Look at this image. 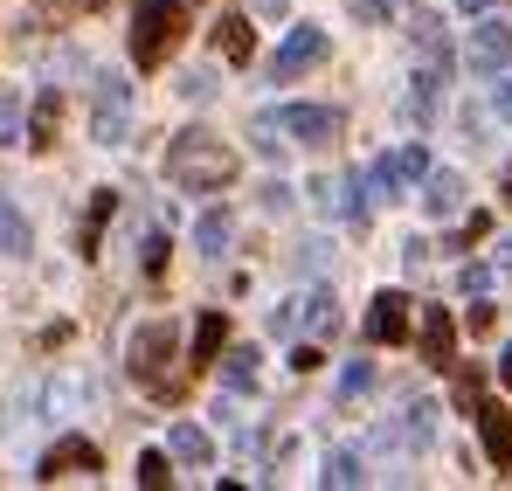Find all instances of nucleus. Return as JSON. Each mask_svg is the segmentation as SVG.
<instances>
[{"label":"nucleus","instance_id":"4c0bfd02","mask_svg":"<svg viewBox=\"0 0 512 491\" xmlns=\"http://www.w3.org/2000/svg\"><path fill=\"white\" fill-rule=\"evenodd\" d=\"M42 7H77V0H42Z\"/></svg>","mask_w":512,"mask_h":491},{"label":"nucleus","instance_id":"72a5a7b5","mask_svg":"<svg viewBox=\"0 0 512 491\" xmlns=\"http://www.w3.org/2000/svg\"><path fill=\"white\" fill-rule=\"evenodd\" d=\"M499 118H512V77L499 83Z\"/></svg>","mask_w":512,"mask_h":491},{"label":"nucleus","instance_id":"4be33fe9","mask_svg":"<svg viewBox=\"0 0 512 491\" xmlns=\"http://www.w3.org/2000/svg\"><path fill=\"white\" fill-rule=\"evenodd\" d=\"M367 388H374V367H367V360H353V367L340 374V409H353V402H360Z\"/></svg>","mask_w":512,"mask_h":491},{"label":"nucleus","instance_id":"58836bf2","mask_svg":"<svg viewBox=\"0 0 512 491\" xmlns=\"http://www.w3.org/2000/svg\"><path fill=\"white\" fill-rule=\"evenodd\" d=\"M506 201H512V166H506Z\"/></svg>","mask_w":512,"mask_h":491},{"label":"nucleus","instance_id":"aec40b11","mask_svg":"<svg viewBox=\"0 0 512 491\" xmlns=\"http://www.w3.org/2000/svg\"><path fill=\"white\" fill-rule=\"evenodd\" d=\"M194 243H201V256H222V249H229V215L208 208V215L194 222Z\"/></svg>","mask_w":512,"mask_h":491},{"label":"nucleus","instance_id":"c9c22d12","mask_svg":"<svg viewBox=\"0 0 512 491\" xmlns=\"http://www.w3.org/2000/svg\"><path fill=\"white\" fill-rule=\"evenodd\" d=\"M499 270H512V236H506V243H499Z\"/></svg>","mask_w":512,"mask_h":491},{"label":"nucleus","instance_id":"a211bd4d","mask_svg":"<svg viewBox=\"0 0 512 491\" xmlns=\"http://www.w3.org/2000/svg\"><path fill=\"white\" fill-rule=\"evenodd\" d=\"M167 450L180 457V464H208V457H215V443H208V429H194V422H173Z\"/></svg>","mask_w":512,"mask_h":491},{"label":"nucleus","instance_id":"e433bc0d","mask_svg":"<svg viewBox=\"0 0 512 491\" xmlns=\"http://www.w3.org/2000/svg\"><path fill=\"white\" fill-rule=\"evenodd\" d=\"M457 7H464V14H485V7H492V0H457Z\"/></svg>","mask_w":512,"mask_h":491},{"label":"nucleus","instance_id":"20e7f679","mask_svg":"<svg viewBox=\"0 0 512 491\" xmlns=\"http://www.w3.org/2000/svg\"><path fill=\"white\" fill-rule=\"evenodd\" d=\"M256 132L298 139V146H333L340 139V111L326 104H284V111H256Z\"/></svg>","mask_w":512,"mask_h":491},{"label":"nucleus","instance_id":"1a4fd4ad","mask_svg":"<svg viewBox=\"0 0 512 491\" xmlns=\"http://www.w3.org/2000/svg\"><path fill=\"white\" fill-rule=\"evenodd\" d=\"M90 471H104V457H97V443H84V436H63L49 457H42V478L56 485V478H90Z\"/></svg>","mask_w":512,"mask_h":491},{"label":"nucleus","instance_id":"473e14b6","mask_svg":"<svg viewBox=\"0 0 512 491\" xmlns=\"http://www.w3.org/2000/svg\"><path fill=\"white\" fill-rule=\"evenodd\" d=\"M284 7H291V0H256V14H263V21H277Z\"/></svg>","mask_w":512,"mask_h":491},{"label":"nucleus","instance_id":"393cba45","mask_svg":"<svg viewBox=\"0 0 512 491\" xmlns=\"http://www.w3.org/2000/svg\"><path fill=\"white\" fill-rule=\"evenodd\" d=\"M21 249H28V222L14 208H0V256H21Z\"/></svg>","mask_w":512,"mask_h":491},{"label":"nucleus","instance_id":"b1692460","mask_svg":"<svg viewBox=\"0 0 512 491\" xmlns=\"http://www.w3.org/2000/svg\"><path fill=\"white\" fill-rule=\"evenodd\" d=\"M305 305H312V312H305V319H312V332H340V305H333V291H312Z\"/></svg>","mask_w":512,"mask_h":491},{"label":"nucleus","instance_id":"f704fd0d","mask_svg":"<svg viewBox=\"0 0 512 491\" xmlns=\"http://www.w3.org/2000/svg\"><path fill=\"white\" fill-rule=\"evenodd\" d=\"M499 381H506V388H512V346H506V360H499Z\"/></svg>","mask_w":512,"mask_h":491},{"label":"nucleus","instance_id":"6e6552de","mask_svg":"<svg viewBox=\"0 0 512 491\" xmlns=\"http://www.w3.org/2000/svg\"><path fill=\"white\" fill-rule=\"evenodd\" d=\"M512 63V21H478L471 28V70L478 77H499Z\"/></svg>","mask_w":512,"mask_h":491},{"label":"nucleus","instance_id":"ddd939ff","mask_svg":"<svg viewBox=\"0 0 512 491\" xmlns=\"http://www.w3.org/2000/svg\"><path fill=\"white\" fill-rule=\"evenodd\" d=\"M416 346H423V360H429V367H450V353H457V326H450V312H443V305H423Z\"/></svg>","mask_w":512,"mask_h":491},{"label":"nucleus","instance_id":"9b49d317","mask_svg":"<svg viewBox=\"0 0 512 491\" xmlns=\"http://www.w3.org/2000/svg\"><path fill=\"white\" fill-rule=\"evenodd\" d=\"M478 443H485V457H492V471H512V409L499 402H478Z\"/></svg>","mask_w":512,"mask_h":491},{"label":"nucleus","instance_id":"6ab92c4d","mask_svg":"<svg viewBox=\"0 0 512 491\" xmlns=\"http://www.w3.org/2000/svg\"><path fill=\"white\" fill-rule=\"evenodd\" d=\"M222 388H229V395H250L256 388V353L250 346H236V353L222 360Z\"/></svg>","mask_w":512,"mask_h":491},{"label":"nucleus","instance_id":"bb28decb","mask_svg":"<svg viewBox=\"0 0 512 491\" xmlns=\"http://www.w3.org/2000/svg\"><path fill=\"white\" fill-rule=\"evenodd\" d=\"M167 478H173V471H167V457H160V450H146V457H139V485H146V491H160Z\"/></svg>","mask_w":512,"mask_h":491},{"label":"nucleus","instance_id":"cd10ccee","mask_svg":"<svg viewBox=\"0 0 512 491\" xmlns=\"http://www.w3.org/2000/svg\"><path fill=\"white\" fill-rule=\"evenodd\" d=\"M139 263H146V277H160V270H167V236H160V229L139 243Z\"/></svg>","mask_w":512,"mask_h":491},{"label":"nucleus","instance_id":"7ed1b4c3","mask_svg":"<svg viewBox=\"0 0 512 491\" xmlns=\"http://www.w3.org/2000/svg\"><path fill=\"white\" fill-rule=\"evenodd\" d=\"M180 35H187V7L180 0H139V14H132V63L139 70H167Z\"/></svg>","mask_w":512,"mask_h":491},{"label":"nucleus","instance_id":"0eeeda50","mask_svg":"<svg viewBox=\"0 0 512 491\" xmlns=\"http://www.w3.org/2000/svg\"><path fill=\"white\" fill-rule=\"evenodd\" d=\"M423 173H429V153H423V146H402L395 160H374V166H367V194H381V201H388L395 187H409V180H423Z\"/></svg>","mask_w":512,"mask_h":491},{"label":"nucleus","instance_id":"f03ea898","mask_svg":"<svg viewBox=\"0 0 512 491\" xmlns=\"http://www.w3.org/2000/svg\"><path fill=\"white\" fill-rule=\"evenodd\" d=\"M173 360H180V332H173V319H153V326L132 332V353H125V367H132V381H139V388H153L160 402L187 388V374H173Z\"/></svg>","mask_w":512,"mask_h":491},{"label":"nucleus","instance_id":"2eb2a0df","mask_svg":"<svg viewBox=\"0 0 512 491\" xmlns=\"http://www.w3.org/2000/svg\"><path fill=\"white\" fill-rule=\"evenodd\" d=\"M56 132H63V90H42V97H35V111H28V146H35V153H49V146H56Z\"/></svg>","mask_w":512,"mask_h":491},{"label":"nucleus","instance_id":"4468645a","mask_svg":"<svg viewBox=\"0 0 512 491\" xmlns=\"http://www.w3.org/2000/svg\"><path fill=\"white\" fill-rule=\"evenodd\" d=\"M423 208H429V215H436V222L464 208V180H457L450 166H429V173H423Z\"/></svg>","mask_w":512,"mask_h":491},{"label":"nucleus","instance_id":"c756f323","mask_svg":"<svg viewBox=\"0 0 512 491\" xmlns=\"http://www.w3.org/2000/svg\"><path fill=\"white\" fill-rule=\"evenodd\" d=\"M14 125H21V97L0 90V139H14Z\"/></svg>","mask_w":512,"mask_h":491},{"label":"nucleus","instance_id":"dca6fc26","mask_svg":"<svg viewBox=\"0 0 512 491\" xmlns=\"http://www.w3.org/2000/svg\"><path fill=\"white\" fill-rule=\"evenodd\" d=\"M208 35H215V56H229V63H250L256 56V28L243 21V14H222Z\"/></svg>","mask_w":512,"mask_h":491},{"label":"nucleus","instance_id":"412c9836","mask_svg":"<svg viewBox=\"0 0 512 491\" xmlns=\"http://www.w3.org/2000/svg\"><path fill=\"white\" fill-rule=\"evenodd\" d=\"M111 215H118V194L104 187V194L90 201V215H84V256H97V236H104V222H111Z\"/></svg>","mask_w":512,"mask_h":491},{"label":"nucleus","instance_id":"c85d7f7f","mask_svg":"<svg viewBox=\"0 0 512 491\" xmlns=\"http://www.w3.org/2000/svg\"><path fill=\"white\" fill-rule=\"evenodd\" d=\"M478 388H485V374H478V367H464V374H457V402H464V409H478Z\"/></svg>","mask_w":512,"mask_h":491},{"label":"nucleus","instance_id":"a878e982","mask_svg":"<svg viewBox=\"0 0 512 491\" xmlns=\"http://www.w3.org/2000/svg\"><path fill=\"white\" fill-rule=\"evenodd\" d=\"M326 485H360V457L333 450V457H326Z\"/></svg>","mask_w":512,"mask_h":491},{"label":"nucleus","instance_id":"5701e85b","mask_svg":"<svg viewBox=\"0 0 512 491\" xmlns=\"http://www.w3.org/2000/svg\"><path fill=\"white\" fill-rule=\"evenodd\" d=\"M409 35H416L423 56H443V21L436 14H409Z\"/></svg>","mask_w":512,"mask_h":491},{"label":"nucleus","instance_id":"7c9ffc66","mask_svg":"<svg viewBox=\"0 0 512 491\" xmlns=\"http://www.w3.org/2000/svg\"><path fill=\"white\" fill-rule=\"evenodd\" d=\"M208 90H215V77H208V70H187V77H180V97H194V104H201Z\"/></svg>","mask_w":512,"mask_h":491},{"label":"nucleus","instance_id":"423d86ee","mask_svg":"<svg viewBox=\"0 0 512 491\" xmlns=\"http://www.w3.org/2000/svg\"><path fill=\"white\" fill-rule=\"evenodd\" d=\"M326 28H291L284 35V49H277V63H270V83H291V77H305V70H319L326 63Z\"/></svg>","mask_w":512,"mask_h":491},{"label":"nucleus","instance_id":"ea45409f","mask_svg":"<svg viewBox=\"0 0 512 491\" xmlns=\"http://www.w3.org/2000/svg\"><path fill=\"white\" fill-rule=\"evenodd\" d=\"M77 7H104V0H77Z\"/></svg>","mask_w":512,"mask_h":491},{"label":"nucleus","instance_id":"9d476101","mask_svg":"<svg viewBox=\"0 0 512 491\" xmlns=\"http://www.w3.org/2000/svg\"><path fill=\"white\" fill-rule=\"evenodd\" d=\"M367 339H374V346H402V339H409V298H402V291H381V298L367 305Z\"/></svg>","mask_w":512,"mask_h":491},{"label":"nucleus","instance_id":"39448f33","mask_svg":"<svg viewBox=\"0 0 512 491\" xmlns=\"http://www.w3.org/2000/svg\"><path fill=\"white\" fill-rule=\"evenodd\" d=\"M125 125H132V83H125V77H97V97H90V132H97L104 146H118V139H125Z\"/></svg>","mask_w":512,"mask_h":491},{"label":"nucleus","instance_id":"2f4dec72","mask_svg":"<svg viewBox=\"0 0 512 491\" xmlns=\"http://www.w3.org/2000/svg\"><path fill=\"white\" fill-rule=\"evenodd\" d=\"M263 208H270V215H284V208H291V187H284V180H270V187H263Z\"/></svg>","mask_w":512,"mask_h":491},{"label":"nucleus","instance_id":"f3484780","mask_svg":"<svg viewBox=\"0 0 512 491\" xmlns=\"http://www.w3.org/2000/svg\"><path fill=\"white\" fill-rule=\"evenodd\" d=\"M222 339H229V319H222V312H201V326H194V346H187V374H194V367H208V360L222 353Z\"/></svg>","mask_w":512,"mask_h":491},{"label":"nucleus","instance_id":"f257e3e1","mask_svg":"<svg viewBox=\"0 0 512 491\" xmlns=\"http://www.w3.org/2000/svg\"><path fill=\"white\" fill-rule=\"evenodd\" d=\"M160 166H167V180L180 194H222L236 180V153L215 132H180V139H167V160Z\"/></svg>","mask_w":512,"mask_h":491},{"label":"nucleus","instance_id":"f8f14e48","mask_svg":"<svg viewBox=\"0 0 512 491\" xmlns=\"http://www.w3.org/2000/svg\"><path fill=\"white\" fill-rule=\"evenodd\" d=\"M429 436H436V402H416V409L402 415V429H374V450H429Z\"/></svg>","mask_w":512,"mask_h":491}]
</instances>
